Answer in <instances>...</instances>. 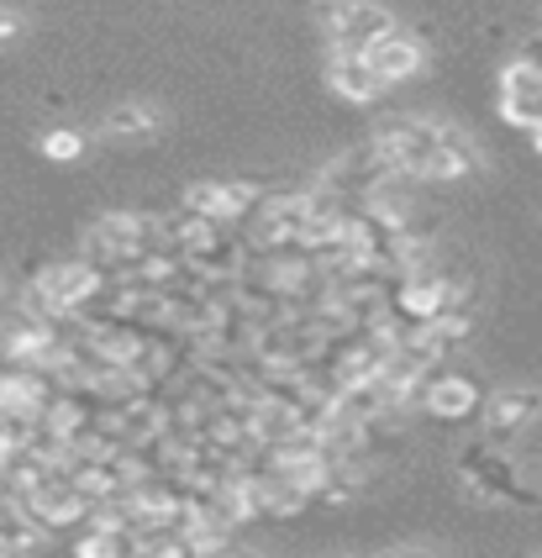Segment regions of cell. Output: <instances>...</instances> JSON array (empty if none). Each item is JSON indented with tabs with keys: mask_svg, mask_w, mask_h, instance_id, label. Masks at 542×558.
Instances as JSON below:
<instances>
[{
	"mask_svg": "<svg viewBox=\"0 0 542 558\" xmlns=\"http://www.w3.org/2000/svg\"><path fill=\"white\" fill-rule=\"evenodd\" d=\"M453 474L464 480L469 500L479 506H510V511H538L542 506V490L532 485V474L510 459L501 442H469L458 459H453Z\"/></svg>",
	"mask_w": 542,
	"mask_h": 558,
	"instance_id": "1",
	"label": "cell"
},
{
	"mask_svg": "<svg viewBox=\"0 0 542 558\" xmlns=\"http://www.w3.org/2000/svg\"><path fill=\"white\" fill-rule=\"evenodd\" d=\"M438 132H443L438 117H401V122H384L380 132L369 137V148H374V158H380L384 169L421 180L427 158L438 154Z\"/></svg>",
	"mask_w": 542,
	"mask_h": 558,
	"instance_id": "2",
	"label": "cell"
},
{
	"mask_svg": "<svg viewBox=\"0 0 542 558\" xmlns=\"http://www.w3.org/2000/svg\"><path fill=\"white\" fill-rule=\"evenodd\" d=\"M327 48H348V53H369L374 43H384L395 27V11L380 0H327Z\"/></svg>",
	"mask_w": 542,
	"mask_h": 558,
	"instance_id": "3",
	"label": "cell"
},
{
	"mask_svg": "<svg viewBox=\"0 0 542 558\" xmlns=\"http://www.w3.org/2000/svg\"><path fill=\"white\" fill-rule=\"evenodd\" d=\"M475 422H479V433H484V442H510V437H521L532 422H542V385H510V390L484 396Z\"/></svg>",
	"mask_w": 542,
	"mask_h": 558,
	"instance_id": "4",
	"label": "cell"
},
{
	"mask_svg": "<svg viewBox=\"0 0 542 558\" xmlns=\"http://www.w3.org/2000/svg\"><path fill=\"white\" fill-rule=\"evenodd\" d=\"M180 206H190L195 217L217 221V227H232V221H248L263 206V190L254 180H195Z\"/></svg>",
	"mask_w": 542,
	"mask_h": 558,
	"instance_id": "5",
	"label": "cell"
},
{
	"mask_svg": "<svg viewBox=\"0 0 542 558\" xmlns=\"http://www.w3.org/2000/svg\"><path fill=\"white\" fill-rule=\"evenodd\" d=\"M479 405H484V385H479V374L458 369V364H443V369L427 379V401L421 411L432 416V422H475Z\"/></svg>",
	"mask_w": 542,
	"mask_h": 558,
	"instance_id": "6",
	"label": "cell"
},
{
	"mask_svg": "<svg viewBox=\"0 0 542 558\" xmlns=\"http://www.w3.org/2000/svg\"><path fill=\"white\" fill-rule=\"evenodd\" d=\"M27 511H33L48 532H59V527H79V522L90 517V500L74 490L69 469H48L33 490H27Z\"/></svg>",
	"mask_w": 542,
	"mask_h": 558,
	"instance_id": "7",
	"label": "cell"
},
{
	"mask_svg": "<svg viewBox=\"0 0 542 558\" xmlns=\"http://www.w3.org/2000/svg\"><path fill=\"white\" fill-rule=\"evenodd\" d=\"M479 174H484L479 143L464 132V126L443 122V132H438V154L427 158V169H421V185H458V180H479Z\"/></svg>",
	"mask_w": 542,
	"mask_h": 558,
	"instance_id": "8",
	"label": "cell"
},
{
	"mask_svg": "<svg viewBox=\"0 0 542 558\" xmlns=\"http://www.w3.org/2000/svg\"><path fill=\"white\" fill-rule=\"evenodd\" d=\"M254 248H295L306 243V206H300V190H280V195H263V206L254 211Z\"/></svg>",
	"mask_w": 542,
	"mask_h": 558,
	"instance_id": "9",
	"label": "cell"
},
{
	"mask_svg": "<svg viewBox=\"0 0 542 558\" xmlns=\"http://www.w3.org/2000/svg\"><path fill=\"white\" fill-rule=\"evenodd\" d=\"M327 90L343 95L348 106H374L390 95L380 74H374V63L369 53H348V48H327Z\"/></svg>",
	"mask_w": 542,
	"mask_h": 558,
	"instance_id": "10",
	"label": "cell"
},
{
	"mask_svg": "<svg viewBox=\"0 0 542 558\" xmlns=\"http://www.w3.org/2000/svg\"><path fill=\"white\" fill-rule=\"evenodd\" d=\"M369 63H374V74H380L384 85L395 90V85H406L416 74H427V43L411 37V32H390L384 43L369 48Z\"/></svg>",
	"mask_w": 542,
	"mask_h": 558,
	"instance_id": "11",
	"label": "cell"
},
{
	"mask_svg": "<svg viewBox=\"0 0 542 558\" xmlns=\"http://www.w3.org/2000/svg\"><path fill=\"white\" fill-rule=\"evenodd\" d=\"M159 132H163V111L148 106V100H122V106H111L106 122H100V137H111V143H148V137H159Z\"/></svg>",
	"mask_w": 542,
	"mask_h": 558,
	"instance_id": "12",
	"label": "cell"
},
{
	"mask_svg": "<svg viewBox=\"0 0 542 558\" xmlns=\"http://www.w3.org/2000/svg\"><path fill=\"white\" fill-rule=\"evenodd\" d=\"M364 490H369V474H364V464H332V469H327V480L317 485L311 506L343 511V506H358V500H364Z\"/></svg>",
	"mask_w": 542,
	"mask_h": 558,
	"instance_id": "13",
	"label": "cell"
},
{
	"mask_svg": "<svg viewBox=\"0 0 542 558\" xmlns=\"http://www.w3.org/2000/svg\"><path fill=\"white\" fill-rule=\"evenodd\" d=\"M42 158H53V163H79L85 148H90V137L85 132H74V126H53V132H42Z\"/></svg>",
	"mask_w": 542,
	"mask_h": 558,
	"instance_id": "14",
	"label": "cell"
},
{
	"mask_svg": "<svg viewBox=\"0 0 542 558\" xmlns=\"http://www.w3.org/2000/svg\"><path fill=\"white\" fill-rule=\"evenodd\" d=\"M475 316L469 311H447V316H432V332H438V342H443V353H458L464 342L475 338Z\"/></svg>",
	"mask_w": 542,
	"mask_h": 558,
	"instance_id": "15",
	"label": "cell"
},
{
	"mask_svg": "<svg viewBox=\"0 0 542 558\" xmlns=\"http://www.w3.org/2000/svg\"><path fill=\"white\" fill-rule=\"evenodd\" d=\"M516 63H527V69H542V32H527V37H521V48H516Z\"/></svg>",
	"mask_w": 542,
	"mask_h": 558,
	"instance_id": "16",
	"label": "cell"
},
{
	"mask_svg": "<svg viewBox=\"0 0 542 558\" xmlns=\"http://www.w3.org/2000/svg\"><path fill=\"white\" fill-rule=\"evenodd\" d=\"M22 32H27V22H22L16 11H0V43H16Z\"/></svg>",
	"mask_w": 542,
	"mask_h": 558,
	"instance_id": "17",
	"label": "cell"
},
{
	"mask_svg": "<svg viewBox=\"0 0 542 558\" xmlns=\"http://www.w3.org/2000/svg\"><path fill=\"white\" fill-rule=\"evenodd\" d=\"M384 558H438V554H427V548H395V554H384Z\"/></svg>",
	"mask_w": 542,
	"mask_h": 558,
	"instance_id": "18",
	"label": "cell"
},
{
	"mask_svg": "<svg viewBox=\"0 0 542 558\" xmlns=\"http://www.w3.org/2000/svg\"><path fill=\"white\" fill-rule=\"evenodd\" d=\"M222 558H263V554H258V548H237V543H232Z\"/></svg>",
	"mask_w": 542,
	"mask_h": 558,
	"instance_id": "19",
	"label": "cell"
},
{
	"mask_svg": "<svg viewBox=\"0 0 542 558\" xmlns=\"http://www.w3.org/2000/svg\"><path fill=\"white\" fill-rule=\"evenodd\" d=\"M527 143H532V154H542V126H532V132H527Z\"/></svg>",
	"mask_w": 542,
	"mask_h": 558,
	"instance_id": "20",
	"label": "cell"
},
{
	"mask_svg": "<svg viewBox=\"0 0 542 558\" xmlns=\"http://www.w3.org/2000/svg\"><path fill=\"white\" fill-rule=\"evenodd\" d=\"M0 558H22V554H16V548H11V543H5V537H0Z\"/></svg>",
	"mask_w": 542,
	"mask_h": 558,
	"instance_id": "21",
	"label": "cell"
},
{
	"mask_svg": "<svg viewBox=\"0 0 542 558\" xmlns=\"http://www.w3.org/2000/svg\"><path fill=\"white\" fill-rule=\"evenodd\" d=\"M290 5H327V0H290Z\"/></svg>",
	"mask_w": 542,
	"mask_h": 558,
	"instance_id": "22",
	"label": "cell"
}]
</instances>
